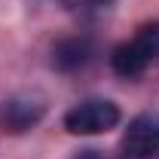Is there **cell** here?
<instances>
[{
    "instance_id": "obj_1",
    "label": "cell",
    "mask_w": 159,
    "mask_h": 159,
    "mask_svg": "<svg viewBox=\"0 0 159 159\" xmlns=\"http://www.w3.org/2000/svg\"><path fill=\"white\" fill-rule=\"evenodd\" d=\"M119 125V107L107 98H86L64 113V129L70 135H104Z\"/></svg>"
},
{
    "instance_id": "obj_2",
    "label": "cell",
    "mask_w": 159,
    "mask_h": 159,
    "mask_svg": "<svg viewBox=\"0 0 159 159\" xmlns=\"http://www.w3.org/2000/svg\"><path fill=\"white\" fill-rule=\"evenodd\" d=\"M125 159H159V113H141L122 135Z\"/></svg>"
},
{
    "instance_id": "obj_3",
    "label": "cell",
    "mask_w": 159,
    "mask_h": 159,
    "mask_svg": "<svg viewBox=\"0 0 159 159\" xmlns=\"http://www.w3.org/2000/svg\"><path fill=\"white\" fill-rule=\"evenodd\" d=\"M110 64H113V70H116L119 77H138V74L147 70V64H150V61L144 58V55L138 52V46L129 40V43H119L116 49H113Z\"/></svg>"
},
{
    "instance_id": "obj_4",
    "label": "cell",
    "mask_w": 159,
    "mask_h": 159,
    "mask_svg": "<svg viewBox=\"0 0 159 159\" xmlns=\"http://www.w3.org/2000/svg\"><path fill=\"white\" fill-rule=\"evenodd\" d=\"M86 58H89V43L86 40H61V43H55V49H52V64L58 67V70H74V67H80V64H86Z\"/></svg>"
},
{
    "instance_id": "obj_5",
    "label": "cell",
    "mask_w": 159,
    "mask_h": 159,
    "mask_svg": "<svg viewBox=\"0 0 159 159\" xmlns=\"http://www.w3.org/2000/svg\"><path fill=\"white\" fill-rule=\"evenodd\" d=\"M132 43L138 46V52H141L147 61H156V58H159V21L141 25L138 34L132 37Z\"/></svg>"
},
{
    "instance_id": "obj_6",
    "label": "cell",
    "mask_w": 159,
    "mask_h": 159,
    "mask_svg": "<svg viewBox=\"0 0 159 159\" xmlns=\"http://www.w3.org/2000/svg\"><path fill=\"white\" fill-rule=\"evenodd\" d=\"M40 113H43V107H25L21 101H12L9 107H6V119H9V125L12 129H28L31 122H37Z\"/></svg>"
},
{
    "instance_id": "obj_7",
    "label": "cell",
    "mask_w": 159,
    "mask_h": 159,
    "mask_svg": "<svg viewBox=\"0 0 159 159\" xmlns=\"http://www.w3.org/2000/svg\"><path fill=\"white\" fill-rule=\"evenodd\" d=\"M77 159H107V156H101L98 150H86V153H80Z\"/></svg>"
}]
</instances>
